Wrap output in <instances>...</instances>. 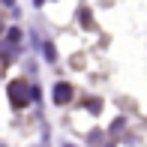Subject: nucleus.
I'll use <instances>...</instances> for the list:
<instances>
[{
    "label": "nucleus",
    "mask_w": 147,
    "mask_h": 147,
    "mask_svg": "<svg viewBox=\"0 0 147 147\" xmlns=\"http://www.w3.org/2000/svg\"><path fill=\"white\" fill-rule=\"evenodd\" d=\"M9 99H12V105H27L30 99H33V90H30V84L27 81H12L9 84Z\"/></svg>",
    "instance_id": "nucleus-1"
},
{
    "label": "nucleus",
    "mask_w": 147,
    "mask_h": 147,
    "mask_svg": "<svg viewBox=\"0 0 147 147\" xmlns=\"http://www.w3.org/2000/svg\"><path fill=\"white\" fill-rule=\"evenodd\" d=\"M51 96H54V102H57V105H66V102L72 99V87H69L66 81H60V84H54Z\"/></svg>",
    "instance_id": "nucleus-2"
},
{
    "label": "nucleus",
    "mask_w": 147,
    "mask_h": 147,
    "mask_svg": "<svg viewBox=\"0 0 147 147\" xmlns=\"http://www.w3.org/2000/svg\"><path fill=\"white\" fill-rule=\"evenodd\" d=\"M66 147H72V144H66Z\"/></svg>",
    "instance_id": "nucleus-3"
}]
</instances>
